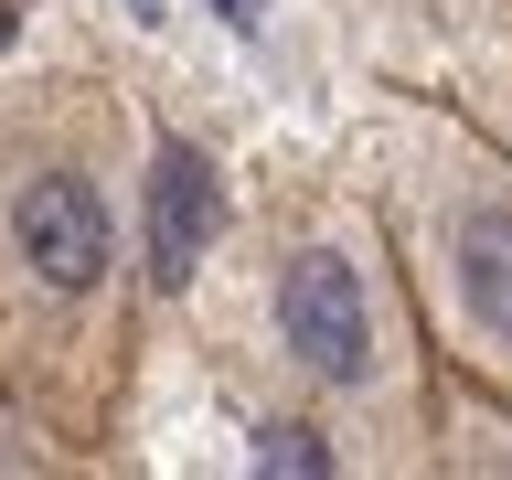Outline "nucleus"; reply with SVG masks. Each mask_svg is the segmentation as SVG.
Segmentation results:
<instances>
[{"mask_svg":"<svg viewBox=\"0 0 512 480\" xmlns=\"http://www.w3.org/2000/svg\"><path fill=\"white\" fill-rule=\"evenodd\" d=\"M278 320H288V352L310 374H331V384L374 374V299H363V278L342 256H299L288 288H278Z\"/></svg>","mask_w":512,"mask_h":480,"instance_id":"1","label":"nucleus"},{"mask_svg":"<svg viewBox=\"0 0 512 480\" xmlns=\"http://www.w3.org/2000/svg\"><path fill=\"white\" fill-rule=\"evenodd\" d=\"M11 235H22V267L43 288H96L107 278V203L75 171H32L11 192Z\"/></svg>","mask_w":512,"mask_h":480,"instance_id":"2","label":"nucleus"},{"mask_svg":"<svg viewBox=\"0 0 512 480\" xmlns=\"http://www.w3.org/2000/svg\"><path fill=\"white\" fill-rule=\"evenodd\" d=\"M214 214H224V203H214V160L192 150V139H171V150H160V171H150V267H160V288L203 267Z\"/></svg>","mask_w":512,"mask_h":480,"instance_id":"3","label":"nucleus"},{"mask_svg":"<svg viewBox=\"0 0 512 480\" xmlns=\"http://www.w3.org/2000/svg\"><path fill=\"white\" fill-rule=\"evenodd\" d=\"M459 288H470L480 331L512 342V214H502V203H480V214L459 224Z\"/></svg>","mask_w":512,"mask_h":480,"instance_id":"4","label":"nucleus"},{"mask_svg":"<svg viewBox=\"0 0 512 480\" xmlns=\"http://www.w3.org/2000/svg\"><path fill=\"white\" fill-rule=\"evenodd\" d=\"M256 459H267V470H331V448H320L310 427H267V438H256Z\"/></svg>","mask_w":512,"mask_h":480,"instance_id":"5","label":"nucleus"},{"mask_svg":"<svg viewBox=\"0 0 512 480\" xmlns=\"http://www.w3.org/2000/svg\"><path fill=\"white\" fill-rule=\"evenodd\" d=\"M214 11H224V22H256V0H214Z\"/></svg>","mask_w":512,"mask_h":480,"instance_id":"6","label":"nucleus"},{"mask_svg":"<svg viewBox=\"0 0 512 480\" xmlns=\"http://www.w3.org/2000/svg\"><path fill=\"white\" fill-rule=\"evenodd\" d=\"M0 32H11V11H0Z\"/></svg>","mask_w":512,"mask_h":480,"instance_id":"7","label":"nucleus"}]
</instances>
